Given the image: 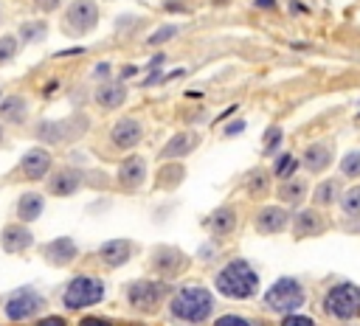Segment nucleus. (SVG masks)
Masks as SVG:
<instances>
[{"mask_svg":"<svg viewBox=\"0 0 360 326\" xmlns=\"http://www.w3.org/2000/svg\"><path fill=\"white\" fill-rule=\"evenodd\" d=\"M211 312H214V295H211V289H205L200 284H186V287L174 289L169 298V318L174 323L197 326V323L208 320Z\"/></svg>","mask_w":360,"mask_h":326,"instance_id":"nucleus-1","label":"nucleus"},{"mask_svg":"<svg viewBox=\"0 0 360 326\" xmlns=\"http://www.w3.org/2000/svg\"><path fill=\"white\" fill-rule=\"evenodd\" d=\"M214 287L219 295L233 301H248L259 292V273L248 259H231L214 275Z\"/></svg>","mask_w":360,"mask_h":326,"instance_id":"nucleus-2","label":"nucleus"},{"mask_svg":"<svg viewBox=\"0 0 360 326\" xmlns=\"http://www.w3.org/2000/svg\"><path fill=\"white\" fill-rule=\"evenodd\" d=\"M104 281L98 275H90V273H79L73 275L65 289H62V306L68 312H82L87 306H96L104 301Z\"/></svg>","mask_w":360,"mask_h":326,"instance_id":"nucleus-3","label":"nucleus"},{"mask_svg":"<svg viewBox=\"0 0 360 326\" xmlns=\"http://www.w3.org/2000/svg\"><path fill=\"white\" fill-rule=\"evenodd\" d=\"M166 298H172V284L163 278H138L127 284V304L141 315L158 312Z\"/></svg>","mask_w":360,"mask_h":326,"instance_id":"nucleus-4","label":"nucleus"},{"mask_svg":"<svg viewBox=\"0 0 360 326\" xmlns=\"http://www.w3.org/2000/svg\"><path fill=\"white\" fill-rule=\"evenodd\" d=\"M307 301V292H304V284L292 275H281L276 278L267 292H264V306L270 312H278V315H290V312H298Z\"/></svg>","mask_w":360,"mask_h":326,"instance_id":"nucleus-5","label":"nucleus"},{"mask_svg":"<svg viewBox=\"0 0 360 326\" xmlns=\"http://www.w3.org/2000/svg\"><path fill=\"white\" fill-rule=\"evenodd\" d=\"M323 312L335 320L360 318V287L352 281H338L323 295Z\"/></svg>","mask_w":360,"mask_h":326,"instance_id":"nucleus-6","label":"nucleus"},{"mask_svg":"<svg viewBox=\"0 0 360 326\" xmlns=\"http://www.w3.org/2000/svg\"><path fill=\"white\" fill-rule=\"evenodd\" d=\"M149 267H152V273L158 278L174 281L177 275H183L191 267V259H188V253H183L174 244H158L152 250V256H149Z\"/></svg>","mask_w":360,"mask_h":326,"instance_id":"nucleus-7","label":"nucleus"},{"mask_svg":"<svg viewBox=\"0 0 360 326\" xmlns=\"http://www.w3.org/2000/svg\"><path fill=\"white\" fill-rule=\"evenodd\" d=\"M98 25V3L96 0H70L62 14V31L68 37H84Z\"/></svg>","mask_w":360,"mask_h":326,"instance_id":"nucleus-8","label":"nucleus"},{"mask_svg":"<svg viewBox=\"0 0 360 326\" xmlns=\"http://www.w3.org/2000/svg\"><path fill=\"white\" fill-rule=\"evenodd\" d=\"M87 129V118L76 115V118H48V121H39L37 124V141L42 143H65V141H76L82 138Z\"/></svg>","mask_w":360,"mask_h":326,"instance_id":"nucleus-9","label":"nucleus"},{"mask_svg":"<svg viewBox=\"0 0 360 326\" xmlns=\"http://www.w3.org/2000/svg\"><path fill=\"white\" fill-rule=\"evenodd\" d=\"M42 309H45V295L34 287L14 289L3 304V315L8 320H28V318H37Z\"/></svg>","mask_w":360,"mask_h":326,"instance_id":"nucleus-10","label":"nucleus"},{"mask_svg":"<svg viewBox=\"0 0 360 326\" xmlns=\"http://www.w3.org/2000/svg\"><path fill=\"white\" fill-rule=\"evenodd\" d=\"M51 169H53V155H51L45 146L28 149V152L20 157V163H17V174H20L22 180H28V183L45 180V177L51 174Z\"/></svg>","mask_w":360,"mask_h":326,"instance_id":"nucleus-11","label":"nucleus"},{"mask_svg":"<svg viewBox=\"0 0 360 326\" xmlns=\"http://www.w3.org/2000/svg\"><path fill=\"white\" fill-rule=\"evenodd\" d=\"M82 185H84V171L76 166H62V169L51 171L48 183H45L51 197H73Z\"/></svg>","mask_w":360,"mask_h":326,"instance_id":"nucleus-12","label":"nucleus"},{"mask_svg":"<svg viewBox=\"0 0 360 326\" xmlns=\"http://www.w3.org/2000/svg\"><path fill=\"white\" fill-rule=\"evenodd\" d=\"M110 141H112L115 149H121V152H132V149L143 141V124H141L135 115H124V118H118V121L112 124V129H110Z\"/></svg>","mask_w":360,"mask_h":326,"instance_id":"nucleus-13","label":"nucleus"},{"mask_svg":"<svg viewBox=\"0 0 360 326\" xmlns=\"http://www.w3.org/2000/svg\"><path fill=\"white\" fill-rule=\"evenodd\" d=\"M290 219H292V214L287 208H281V205H262L259 214H256V219H253V228L262 236H273V233L287 230L290 228Z\"/></svg>","mask_w":360,"mask_h":326,"instance_id":"nucleus-14","label":"nucleus"},{"mask_svg":"<svg viewBox=\"0 0 360 326\" xmlns=\"http://www.w3.org/2000/svg\"><path fill=\"white\" fill-rule=\"evenodd\" d=\"M31 244H34V230H31L25 222H8V225L0 230V247H3V253H8V256L25 253Z\"/></svg>","mask_w":360,"mask_h":326,"instance_id":"nucleus-15","label":"nucleus"},{"mask_svg":"<svg viewBox=\"0 0 360 326\" xmlns=\"http://www.w3.org/2000/svg\"><path fill=\"white\" fill-rule=\"evenodd\" d=\"M42 259L51 267H68V264H73L79 259V244L70 236H56V239L42 244Z\"/></svg>","mask_w":360,"mask_h":326,"instance_id":"nucleus-16","label":"nucleus"},{"mask_svg":"<svg viewBox=\"0 0 360 326\" xmlns=\"http://www.w3.org/2000/svg\"><path fill=\"white\" fill-rule=\"evenodd\" d=\"M115 180L124 191H138L146 180V160L141 155H127L121 163H118V171H115Z\"/></svg>","mask_w":360,"mask_h":326,"instance_id":"nucleus-17","label":"nucleus"},{"mask_svg":"<svg viewBox=\"0 0 360 326\" xmlns=\"http://www.w3.org/2000/svg\"><path fill=\"white\" fill-rule=\"evenodd\" d=\"M335 163V146L329 141H315L304 149L301 155V166L309 171V174H323L329 166Z\"/></svg>","mask_w":360,"mask_h":326,"instance_id":"nucleus-18","label":"nucleus"},{"mask_svg":"<svg viewBox=\"0 0 360 326\" xmlns=\"http://www.w3.org/2000/svg\"><path fill=\"white\" fill-rule=\"evenodd\" d=\"M96 253H98V259H101V264H104V267L118 270V267H124V264L132 259L135 247H132V242H129V239H107Z\"/></svg>","mask_w":360,"mask_h":326,"instance_id":"nucleus-19","label":"nucleus"},{"mask_svg":"<svg viewBox=\"0 0 360 326\" xmlns=\"http://www.w3.org/2000/svg\"><path fill=\"white\" fill-rule=\"evenodd\" d=\"M202 225L217 236V239H222V236H231L233 230H236V225H239V216H236V208L233 205H219V208H214L205 219H202Z\"/></svg>","mask_w":360,"mask_h":326,"instance_id":"nucleus-20","label":"nucleus"},{"mask_svg":"<svg viewBox=\"0 0 360 326\" xmlns=\"http://www.w3.org/2000/svg\"><path fill=\"white\" fill-rule=\"evenodd\" d=\"M290 225H292V236H295V239L321 236V233L326 230V222H323V216H321L315 208H301V211L290 219Z\"/></svg>","mask_w":360,"mask_h":326,"instance_id":"nucleus-21","label":"nucleus"},{"mask_svg":"<svg viewBox=\"0 0 360 326\" xmlns=\"http://www.w3.org/2000/svg\"><path fill=\"white\" fill-rule=\"evenodd\" d=\"M197 143H200V135H197V132H191V129L177 132V135H172L169 143L160 149V160H183V157H188V155L197 149Z\"/></svg>","mask_w":360,"mask_h":326,"instance_id":"nucleus-22","label":"nucleus"},{"mask_svg":"<svg viewBox=\"0 0 360 326\" xmlns=\"http://www.w3.org/2000/svg\"><path fill=\"white\" fill-rule=\"evenodd\" d=\"M127 84L124 82H112V79H107V82H101L98 87H96V93H93V101L101 107V110H118L124 101H127Z\"/></svg>","mask_w":360,"mask_h":326,"instance_id":"nucleus-23","label":"nucleus"},{"mask_svg":"<svg viewBox=\"0 0 360 326\" xmlns=\"http://www.w3.org/2000/svg\"><path fill=\"white\" fill-rule=\"evenodd\" d=\"M14 211H17V219H20V222L31 225V222H37V219L42 216V211H45V197H42L39 191H22Z\"/></svg>","mask_w":360,"mask_h":326,"instance_id":"nucleus-24","label":"nucleus"},{"mask_svg":"<svg viewBox=\"0 0 360 326\" xmlns=\"http://www.w3.org/2000/svg\"><path fill=\"white\" fill-rule=\"evenodd\" d=\"M25 118H28V101H25V96H20V93L3 96V101H0V121L20 126V124H25Z\"/></svg>","mask_w":360,"mask_h":326,"instance_id":"nucleus-25","label":"nucleus"},{"mask_svg":"<svg viewBox=\"0 0 360 326\" xmlns=\"http://www.w3.org/2000/svg\"><path fill=\"white\" fill-rule=\"evenodd\" d=\"M276 194H278V200L284 205H301L307 200V194H309V185L301 177H290V180H281V185L276 188Z\"/></svg>","mask_w":360,"mask_h":326,"instance_id":"nucleus-26","label":"nucleus"},{"mask_svg":"<svg viewBox=\"0 0 360 326\" xmlns=\"http://www.w3.org/2000/svg\"><path fill=\"white\" fill-rule=\"evenodd\" d=\"M338 200H340V183L332 180V177L321 180V183L315 185V191H312V202H315L318 208H329V205H335Z\"/></svg>","mask_w":360,"mask_h":326,"instance_id":"nucleus-27","label":"nucleus"},{"mask_svg":"<svg viewBox=\"0 0 360 326\" xmlns=\"http://www.w3.org/2000/svg\"><path fill=\"white\" fill-rule=\"evenodd\" d=\"M183 177H186V166L183 163H163L158 169V174H155V185L158 188H174V185L183 183Z\"/></svg>","mask_w":360,"mask_h":326,"instance_id":"nucleus-28","label":"nucleus"},{"mask_svg":"<svg viewBox=\"0 0 360 326\" xmlns=\"http://www.w3.org/2000/svg\"><path fill=\"white\" fill-rule=\"evenodd\" d=\"M245 191L250 197H264L270 191V171L267 169H250L245 174Z\"/></svg>","mask_w":360,"mask_h":326,"instance_id":"nucleus-29","label":"nucleus"},{"mask_svg":"<svg viewBox=\"0 0 360 326\" xmlns=\"http://www.w3.org/2000/svg\"><path fill=\"white\" fill-rule=\"evenodd\" d=\"M45 37H48V25H45V20H25V22L20 25V31H17V39H20L22 45L42 42Z\"/></svg>","mask_w":360,"mask_h":326,"instance_id":"nucleus-30","label":"nucleus"},{"mask_svg":"<svg viewBox=\"0 0 360 326\" xmlns=\"http://www.w3.org/2000/svg\"><path fill=\"white\" fill-rule=\"evenodd\" d=\"M298 166H301V160H298L292 152H281V155H276L270 171H273V177H278V180H290V177H295Z\"/></svg>","mask_w":360,"mask_h":326,"instance_id":"nucleus-31","label":"nucleus"},{"mask_svg":"<svg viewBox=\"0 0 360 326\" xmlns=\"http://www.w3.org/2000/svg\"><path fill=\"white\" fill-rule=\"evenodd\" d=\"M340 211H343V216H349V219H357L360 216V183L357 185H349L343 194H340Z\"/></svg>","mask_w":360,"mask_h":326,"instance_id":"nucleus-32","label":"nucleus"},{"mask_svg":"<svg viewBox=\"0 0 360 326\" xmlns=\"http://www.w3.org/2000/svg\"><path fill=\"white\" fill-rule=\"evenodd\" d=\"M281 141H284V129L278 124H270L264 129V135H262V155H267V157L276 155L278 146H281Z\"/></svg>","mask_w":360,"mask_h":326,"instance_id":"nucleus-33","label":"nucleus"},{"mask_svg":"<svg viewBox=\"0 0 360 326\" xmlns=\"http://www.w3.org/2000/svg\"><path fill=\"white\" fill-rule=\"evenodd\" d=\"M338 169H340V174H343V177H349V180H357V177H360V149H354V152H346V155L340 157Z\"/></svg>","mask_w":360,"mask_h":326,"instance_id":"nucleus-34","label":"nucleus"},{"mask_svg":"<svg viewBox=\"0 0 360 326\" xmlns=\"http://www.w3.org/2000/svg\"><path fill=\"white\" fill-rule=\"evenodd\" d=\"M20 51V39L14 34H3L0 37V65H8Z\"/></svg>","mask_w":360,"mask_h":326,"instance_id":"nucleus-35","label":"nucleus"},{"mask_svg":"<svg viewBox=\"0 0 360 326\" xmlns=\"http://www.w3.org/2000/svg\"><path fill=\"white\" fill-rule=\"evenodd\" d=\"M180 34V25H160L158 31H152L149 37H146V42L155 48V45H163V42H169V39H174Z\"/></svg>","mask_w":360,"mask_h":326,"instance_id":"nucleus-36","label":"nucleus"},{"mask_svg":"<svg viewBox=\"0 0 360 326\" xmlns=\"http://www.w3.org/2000/svg\"><path fill=\"white\" fill-rule=\"evenodd\" d=\"M214 326H256V323L250 318H245V315H219L214 320Z\"/></svg>","mask_w":360,"mask_h":326,"instance_id":"nucleus-37","label":"nucleus"},{"mask_svg":"<svg viewBox=\"0 0 360 326\" xmlns=\"http://www.w3.org/2000/svg\"><path fill=\"white\" fill-rule=\"evenodd\" d=\"M278 326H315V320H312L309 315L290 312V315H284V318H281V323H278Z\"/></svg>","mask_w":360,"mask_h":326,"instance_id":"nucleus-38","label":"nucleus"},{"mask_svg":"<svg viewBox=\"0 0 360 326\" xmlns=\"http://www.w3.org/2000/svg\"><path fill=\"white\" fill-rule=\"evenodd\" d=\"M110 73H112V65H110V62H98V65L90 70V76H93L96 82H107Z\"/></svg>","mask_w":360,"mask_h":326,"instance_id":"nucleus-39","label":"nucleus"},{"mask_svg":"<svg viewBox=\"0 0 360 326\" xmlns=\"http://www.w3.org/2000/svg\"><path fill=\"white\" fill-rule=\"evenodd\" d=\"M76 326H115L110 318H101V315H84Z\"/></svg>","mask_w":360,"mask_h":326,"instance_id":"nucleus-40","label":"nucleus"},{"mask_svg":"<svg viewBox=\"0 0 360 326\" xmlns=\"http://www.w3.org/2000/svg\"><path fill=\"white\" fill-rule=\"evenodd\" d=\"M245 121L242 118H236V121H231V124H225V129H222V135L225 138H233V135H239V132H245Z\"/></svg>","mask_w":360,"mask_h":326,"instance_id":"nucleus-41","label":"nucleus"},{"mask_svg":"<svg viewBox=\"0 0 360 326\" xmlns=\"http://www.w3.org/2000/svg\"><path fill=\"white\" fill-rule=\"evenodd\" d=\"M37 326H68V320L62 315H42L37 320Z\"/></svg>","mask_w":360,"mask_h":326,"instance_id":"nucleus-42","label":"nucleus"},{"mask_svg":"<svg viewBox=\"0 0 360 326\" xmlns=\"http://www.w3.org/2000/svg\"><path fill=\"white\" fill-rule=\"evenodd\" d=\"M59 6H62V0H34V8H37V11H45V14L56 11Z\"/></svg>","mask_w":360,"mask_h":326,"instance_id":"nucleus-43","label":"nucleus"},{"mask_svg":"<svg viewBox=\"0 0 360 326\" xmlns=\"http://www.w3.org/2000/svg\"><path fill=\"white\" fill-rule=\"evenodd\" d=\"M135 73H141V67H135V65H124L121 73H118V82H129Z\"/></svg>","mask_w":360,"mask_h":326,"instance_id":"nucleus-44","label":"nucleus"},{"mask_svg":"<svg viewBox=\"0 0 360 326\" xmlns=\"http://www.w3.org/2000/svg\"><path fill=\"white\" fill-rule=\"evenodd\" d=\"M84 51H87V48H82V45H76V48H65V51H56L53 56H56V59H62V56H82Z\"/></svg>","mask_w":360,"mask_h":326,"instance_id":"nucleus-45","label":"nucleus"},{"mask_svg":"<svg viewBox=\"0 0 360 326\" xmlns=\"http://www.w3.org/2000/svg\"><path fill=\"white\" fill-rule=\"evenodd\" d=\"M163 62H166V53H155V56L149 59V65H146V67H149V70H158Z\"/></svg>","mask_w":360,"mask_h":326,"instance_id":"nucleus-46","label":"nucleus"},{"mask_svg":"<svg viewBox=\"0 0 360 326\" xmlns=\"http://www.w3.org/2000/svg\"><path fill=\"white\" fill-rule=\"evenodd\" d=\"M163 8H166V11H183V14L188 11V6H183V3H177V0H169Z\"/></svg>","mask_w":360,"mask_h":326,"instance_id":"nucleus-47","label":"nucleus"},{"mask_svg":"<svg viewBox=\"0 0 360 326\" xmlns=\"http://www.w3.org/2000/svg\"><path fill=\"white\" fill-rule=\"evenodd\" d=\"M253 6L262 8V11H273L276 8V0H253Z\"/></svg>","mask_w":360,"mask_h":326,"instance_id":"nucleus-48","label":"nucleus"},{"mask_svg":"<svg viewBox=\"0 0 360 326\" xmlns=\"http://www.w3.org/2000/svg\"><path fill=\"white\" fill-rule=\"evenodd\" d=\"M211 256H214V244H205V247H200V259H205V261H208Z\"/></svg>","mask_w":360,"mask_h":326,"instance_id":"nucleus-49","label":"nucleus"},{"mask_svg":"<svg viewBox=\"0 0 360 326\" xmlns=\"http://www.w3.org/2000/svg\"><path fill=\"white\" fill-rule=\"evenodd\" d=\"M56 84H59L56 79H53V82H48V87H42V96H51V93L56 90Z\"/></svg>","mask_w":360,"mask_h":326,"instance_id":"nucleus-50","label":"nucleus"},{"mask_svg":"<svg viewBox=\"0 0 360 326\" xmlns=\"http://www.w3.org/2000/svg\"><path fill=\"white\" fill-rule=\"evenodd\" d=\"M200 96H202L200 90H188V93H186V98H191V101H194V98H200Z\"/></svg>","mask_w":360,"mask_h":326,"instance_id":"nucleus-51","label":"nucleus"},{"mask_svg":"<svg viewBox=\"0 0 360 326\" xmlns=\"http://www.w3.org/2000/svg\"><path fill=\"white\" fill-rule=\"evenodd\" d=\"M0 143H3V124H0Z\"/></svg>","mask_w":360,"mask_h":326,"instance_id":"nucleus-52","label":"nucleus"},{"mask_svg":"<svg viewBox=\"0 0 360 326\" xmlns=\"http://www.w3.org/2000/svg\"><path fill=\"white\" fill-rule=\"evenodd\" d=\"M0 101H3V90H0Z\"/></svg>","mask_w":360,"mask_h":326,"instance_id":"nucleus-53","label":"nucleus"},{"mask_svg":"<svg viewBox=\"0 0 360 326\" xmlns=\"http://www.w3.org/2000/svg\"><path fill=\"white\" fill-rule=\"evenodd\" d=\"M0 20H3V8H0Z\"/></svg>","mask_w":360,"mask_h":326,"instance_id":"nucleus-54","label":"nucleus"}]
</instances>
